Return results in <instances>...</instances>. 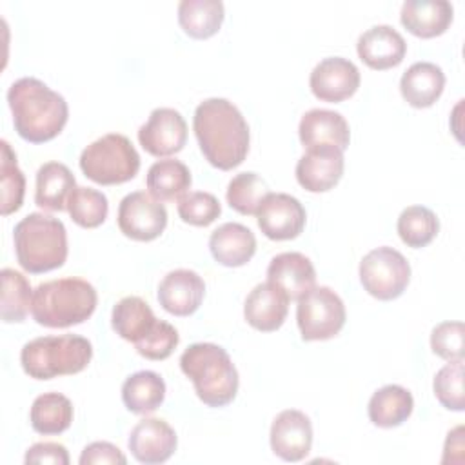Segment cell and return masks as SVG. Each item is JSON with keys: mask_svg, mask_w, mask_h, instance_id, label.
Here are the masks:
<instances>
[{"mask_svg": "<svg viewBox=\"0 0 465 465\" xmlns=\"http://www.w3.org/2000/svg\"><path fill=\"white\" fill-rule=\"evenodd\" d=\"M180 369L209 407H223L238 392V371L229 352L216 343L189 345L180 356Z\"/></svg>", "mask_w": 465, "mask_h": 465, "instance_id": "obj_3", "label": "cell"}, {"mask_svg": "<svg viewBox=\"0 0 465 465\" xmlns=\"http://www.w3.org/2000/svg\"><path fill=\"white\" fill-rule=\"evenodd\" d=\"M98 294L82 278H58L40 283L33 291L31 314L36 323L51 329H65L84 323L96 309Z\"/></svg>", "mask_w": 465, "mask_h": 465, "instance_id": "obj_4", "label": "cell"}, {"mask_svg": "<svg viewBox=\"0 0 465 465\" xmlns=\"http://www.w3.org/2000/svg\"><path fill=\"white\" fill-rule=\"evenodd\" d=\"M29 420L38 434H60L73 423V403L60 392H44L35 398Z\"/></svg>", "mask_w": 465, "mask_h": 465, "instance_id": "obj_31", "label": "cell"}, {"mask_svg": "<svg viewBox=\"0 0 465 465\" xmlns=\"http://www.w3.org/2000/svg\"><path fill=\"white\" fill-rule=\"evenodd\" d=\"M267 282L280 287L289 300H298L314 287L316 271L312 262L302 252H280L267 267Z\"/></svg>", "mask_w": 465, "mask_h": 465, "instance_id": "obj_21", "label": "cell"}, {"mask_svg": "<svg viewBox=\"0 0 465 465\" xmlns=\"http://www.w3.org/2000/svg\"><path fill=\"white\" fill-rule=\"evenodd\" d=\"M13 242L20 267L31 274L58 269L67 258L65 225L44 213L22 218L15 225Z\"/></svg>", "mask_w": 465, "mask_h": 465, "instance_id": "obj_5", "label": "cell"}, {"mask_svg": "<svg viewBox=\"0 0 465 465\" xmlns=\"http://www.w3.org/2000/svg\"><path fill=\"white\" fill-rule=\"evenodd\" d=\"M223 16L225 11L220 0H182L178 4V22L191 38L205 40L216 35Z\"/></svg>", "mask_w": 465, "mask_h": 465, "instance_id": "obj_30", "label": "cell"}, {"mask_svg": "<svg viewBox=\"0 0 465 465\" xmlns=\"http://www.w3.org/2000/svg\"><path fill=\"white\" fill-rule=\"evenodd\" d=\"M2 214L7 216L22 207L24 194H25V178L18 167L16 154L11 145L2 140Z\"/></svg>", "mask_w": 465, "mask_h": 465, "instance_id": "obj_36", "label": "cell"}, {"mask_svg": "<svg viewBox=\"0 0 465 465\" xmlns=\"http://www.w3.org/2000/svg\"><path fill=\"white\" fill-rule=\"evenodd\" d=\"M93 463L125 465L127 458L116 445H113L109 441H93L82 450L80 465H93Z\"/></svg>", "mask_w": 465, "mask_h": 465, "instance_id": "obj_41", "label": "cell"}, {"mask_svg": "<svg viewBox=\"0 0 465 465\" xmlns=\"http://www.w3.org/2000/svg\"><path fill=\"white\" fill-rule=\"evenodd\" d=\"M165 398V381L154 371H138L122 385V401L134 414L154 412Z\"/></svg>", "mask_w": 465, "mask_h": 465, "instance_id": "obj_29", "label": "cell"}, {"mask_svg": "<svg viewBox=\"0 0 465 465\" xmlns=\"http://www.w3.org/2000/svg\"><path fill=\"white\" fill-rule=\"evenodd\" d=\"M191 171L189 167L174 158H165L154 162L145 178L149 194L158 202L180 200L191 189Z\"/></svg>", "mask_w": 465, "mask_h": 465, "instance_id": "obj_27", "label": "cell"}, {"mask_svg": "<svg viewBox=\"0 0 465 465\" xmlns=\"http://www.w3.org/2000/svg\"><path fill=\"white\" fill-rule=\"evenodd\" d=\"M358 67L343 56H327L311 71L309 85L322 102L338 104L351 98L360 87Z\"/></svg>", "mask_w": 465, "mask_h": 465, "instance_id": "obj_13", "label": "cell"}, {"mask_svg": "<svg viewBox=\"0 0 465 465\" xmlns=\"http://www.w3.org/2000/svg\"><path fill=\"white\" fill-rule=\"evenodd\" d=\"M193 129L205 160L222 171L238 167L249 153V125L240 109L225 98L198 104Z\"/></svg>", "mask_w": 465, "mask_h": 465, "instance_id": "obj_1", "label": "cell"}, {"mask_svg": "<svg viewBox=\"0 0 465 465\" xmlns=\"http://www.w3.org/2000/svg\"><path fill=\"white\" fill-rule=\"evenodd\" d=\"M67 213L76 225L93 229L105 222L109 203L102 191L93 187H76L69 196Z\"/></svg>", "mask_w": 465, "mask_h": 465, "instance_id": "obj_34", "label": "cell"}, {"mask_svg": "<svg viewBox=\"0 0 465 465\" xmlns=\"http://www.w3.org/2000/svg\"><path fill=\"white\" fill-rule=\"evenodd\" d=\"M305 209L298 198L287 193H269L258 211L256 220L260 231L269 240H292L305 227Z\"/></svg>", "mask_w": 465, "mask_h": 465, "instance_id": "obj_11", "label": "cell"}, {"mask_svg": "<svg viewBox=\"0 0 465 465\" xmlns=\"http://www.w3.org/2000/svg\"><path fill=\"white\" fill-rule=\"evenodd\" d=\"M430 349L436 356L450 361L463 358V323L441 322L430 332Z\"/></svg>", "mask_w": 465, "mask_h": 465, "instance_id": "obj_40", "label": "cell"}, {"mask_svg": "<svg viewBox=\"0 0 465 465\" xmlns=\"http://www.w3.org/2000/svg\"><path fill=\"white\" fill-rule=\"evenodd\" d=\"M167 225V211L162 202L145 191H134L122 198L118 205L120 231L136 242L158 238Z\"/></svg>", "mask_w": 465, "mask_h": 465, "instance_id": "obj_10", "label": "cell"}, {"mask_svg": "<svg viewBox=\"0 0 465 465\" xmlns=\"http://www.w3.org/2000/svg\"><path fill=\"white\" fill-rule=\"evenodd\" d=\"M298 134L305 149L322 143H331L345 151L351 140L347 120L340 113L329 109L307 111L300 120Z\"/></svg>", "mask_w": 465, "mask_h": 465, "instance_id": "obj_22", "label": "cell"}, {"mask_svg": "<svg viewBox=\"0 0 465 465\" xmlns=\"http://www.w3.org/2000/svg\"><path fill=\"white\" fill-rule=\"evenodd\" d=\"M409 280L411 265L407 258L389 245L369 251L360 262V282L378 300L389 302L401 296Z\"/></svg>", "mask_w": 465, "mask_h": 465, "instance_id": "obj_9", "label": "cell"}, {"mask_svg": "<svg viewBox=\"0 0 465 465\" xmlns=\"http://www.w3.org/2000/svg\"><path fill=\"white\" fill-rule=\"evenodd\" d=\"M178 438L174 429L162 418L140 420L129 434L127 447L131 454L145 465L167 461L176 450Z\"/></svg>", "mask_w": 465, "mask_h": 465, "instance_id": "obj_16", "label": "cell"}, {"mask_svg": "<svg viewBox=\"0 0 465 465\" xmlns=\"http://www.w3.org/2000/svg\"><path fill=\"white\" fill-rule=\"evenodd\" d=\"M209 249L218 263L225 267H242L254 256L256 238L249 227L227 222L211 232Z\"/></svg>", "mask_w": 465, "mask_h": 465, "instance_id": "obj_23", "label": "cell"}, {"mask_svg": "<svg viewBox=\"0 0 465 465\" xmlns=\"http://www.w3.org/2000/svg\"><path fill=\"white\" fill-rule=\"evenodd\" d=\"M178 341H180L178 331L171 323L158 320L153 331L142 341L134 343V349L138 351L140 356L147 360H165L173 354Z\"/></svg>", "mask_w": 465, "mask_h": 465, "instance_id": "obj_39", "label": "cell"}, {"mask_svg": "<svg viewBox=\"0 0 465 465\" xmlns=\"http://www.w3.org/2000/svg\"><path fill=\"white\" fill-rule=\"evenodd\" d=\"M343 300L325 285L311 287L298 298L296 322L305 341L331 340L345 325Z\"/></svg>", "mask_w": 465, "mask_h": 465, "instance_id": "obj_8", "label": "cell"}, {"mask_svg": "<svg viewBox=\"0 0 465 465\" xmlns=\"http://www.w3.org/2000/svg\"><path fill=\"white\" fill-rule=\"evenodd\" d=\"M434 394L438 401L449 411H463L465 398H463V358L450 360L443 365L434 376Z\"/></svg>", "mask_w": 465, "mask_h": 465, "instance_id": "obj_37", "label": "cell"}, {"mask_svg": "<svg viewBox=\"0 0 465 465\" xmlns=\"http://www.w3.org/2000/svg\"><path fill=\"white\" fill-rule=\"evenodd\" d=\"M445 73L432 62L412 64L400 80V91L403 100L416 107H430L443 93Z\"/></svg>", "mask_w": 465, "mask_h": 465, "instance_id": "obj_24", "label": "cell"}, {"mask_svg": "<svg viewBox=\"0 0 465 465\" xmlns=\"http://www.w3.org/2000/svg\"><path fill=\"white\" fill-rule=\"evenodd\" d=\"M158 318L154 316L153 309L145 300L140 296H125L114 307L111 314V325L114 332L131 341H142L156 325Z\"/></svg>", "mask_w": 465, "mask_h": 465, "instance_id": "obj_28", "label": "cell"}, {"mask_svg": "<svg viewBox=\"0 0 465 465\" xmlns=\"http://www.w3.org/2000/svg\"><path fill=\"white\" fill-rule=\"evenodd\" d=\"M271 449L283 461L303 460L312 445V425L307 414L296 409L282 411L271 425Z\"/></svg>", "mask_w": 465, "mask_h": 465, "instance_id": "obj_15", "label": "cell"}, {"mask_svg": "<svg viewBox=\"0 0 465 465\" xmlns=\"http://www.w3.org/2000/svg\"><path fill=\"white\" fill-rule=\"evenodd\" d=\"M80 169L94 183L116 185L136 176L140 154L127 136L109 133L82 151Z\"/></svg>", "mask_w": 465, "mask_h": 465, "instance_id": "obj_7", "label": "cell"}, {"mask_svg": "<svg viewBox=\"0 0 465 465\" xmlns=\"http://www.w3.org/2000/svg\"><path fill=\"white\" fill-rule=\"evenodd\" d=\"M401 242L412 249L429 245L440 229L436 214L423 205H411L401 211L396 223Z\"/></svg>", "mask_w": 465, "mask_h": 465, "instance_id": "obj_33", "label": "cell"}, {"mask_svg": "<svg viewBox=\"0 0 465 465\" xmlns=\"http://www.w3.org/2000/svg\"><path fill=\"white\" fill-rule=\"evenodd\" d=\"M205 296L202 276L191 269H174L158 285L160 305L174 316H189L198 311Z\"/></svg>", "mask_w": 465, "mask_h": 465, "instance_id": "obj_17", "label": "cell"}, {"mask_svg": "<svg viewBox=\"0 0 465 465\" xmlns=\"http://www.w3.org/2000/svg\"><path fill=\"white\" fill-rule=\"evenodd\" d=\"M269 194L265 180L256 173L245 171L236 174L227 185V203L240 214H256L262 200Z\"/></svg>", "mask_w": 465, "mask_h": 465, "instance_id": "obj_35", "label": "cell"}, {"mask_svg": "<svg viewBox=\"0 0 465 465\" xmlns=\"http://www.w3.org/2000/svg\"><path fill=\"white\" fill-rule=\"evenodd\" d=\"M452 4L447 0H407L401 5V25L420 38L443 35L452 24Z\"/></svg>", "mask_w": 465, "mask_h": 465, "instance_id": "obj_20", "label": "cell"}, {"mask_svg": "<svg viewBox=\"0 0 465 465\" xmlns=\"http://www.w3.org/2000/svg\"><path fill=\"white\" fill-rule=\"evenodd\" d=\"M93 358V345L80 334L40 336L27 341L20 351V363L25 374L35 380L76 374Z\"/></svg>", "mask_w": 465, "mask_h": 465, "instance_id": "obj_6", "label": "cell"}, {"mask_svg": "<svg viewBox=\"0 0 465 465\" xmlns=\"http://www.w3.org/2000/svg\"><path fill=\"white\" fill-rule=\"evenodd\" d=\"M138 142L153 156L176 154L187 142V124L176 109L158 107L138 129Z\"/></svg>", "mask_w": 465, "mask_h": 465, "instance_id": "obj_12", "label": "cell"}, {"mask_svg": "<svg viewBox=\"0 0 465 465\" xmlns=\"http://www.w3.org/2000/svg\"><path fill=\"white\" fill-rule=\"evenodd\" d=\"M343 151L331 143L309 147L296 163V180L309 193L332 189L343 174Z\"/></svg>", "mask_w": 465, "mask_h": 465, "instance_id": "obj_14", "label": "cell"}, {"mask_svg": "<svg viewBox=\"0 0 465 465\" xmlns=\"http://www.w3.org/2000/svg\"><path fill=\"white\" fill-rule=\"evenodd\" d=\"M76 180L67 165L47 162L36 171L35 203L45 211H65Z\"/></svg>", "mask_w": 465, "mask_h": 465, "instance_id": "obj_25", "label": "cell"}, {"mask_svg": "<svg viewBox=\"0 0 465 465\" xmlns=\"http://www.w3.org/2000/svg\"><path fill=\"white\" fill-rule=\"evenodd\" d=\"M414 409L412 394L401 385H385L378 389L367 405L369 420L381 429H392L401 425Z\"/></svg>", "mask_w": 465, "mask_h": 465, "instance_id": "obj_26", "label": "cell"}, {"mask_svg": "<svg viewBox=\"0 0 465 465\" xmlns=\"http://www.w3.org/2000/svg\"><path fill=\"white\" fill-rule=\"evenodd\" d=\"M289 296L271 282L258 283L245 298L243 316L251 327L262 332L276 331L289 312Z\"/></svg>", "mask_w": 465, "mask_h": 465, "instance_id": "obj_19", "label": "cell"}, {"mask_svg": "<svg viewBox=\"0 0 465 465\" xmlns=\"http://www.w3.org/2000/svg\"><path fill=\"white\" fill-rule=\"evenodd\" d=\"M356 51L365 65L383 71L401 64L407 53V42L392 25L380 24L360 35Z\"/></svg>", "mask_w": 465, "mask_h": 465, "instance_id": "obj_18", "label": "cell"}, {"mask_svg": "<svg viewBox=\"0 0 465 465\" xmlns=\"http://www.w3.org/2000/svg\"><path fill=\"white\" fill-rule=\"evenodd\" d=\"M2 302L0 314L5 323H20L25 320L31 303H33V289L29 280L9 267H4L2 272Z\"/></svg>", "mask_w": 465, "mask_h": 465, "instance_id": "obj_32", "label": "cell"}, {"mask_svg": "<svg viewBox=\"0 0 465 465\" xmlns=\"http://www.w3.org/2000/svg\"><path fill=\"white\" fill-rule=\"evenodd\" d=\"M222 213L218 198L205 191H193L178 200V214L182 222L196 227H207Z\"/></svg>", "mask_w": 465, "mask_h": 465, "instance_id": "obj_38", "label": "cell"}, {"mask_svg": "<svg viewBox=\"0 0 465 465\" xmlns=\"http://www.w3.org/2000/svg\"><path fill=\"white\" fill-rule=\"evenodd\" d=\"M24 461L29 463H53V465H67L69 454L62 443L54 441H42L35 443L27 449Z\"/></svg>", "mask_w": 465, "mask_h": 465, "instance_id": "obj_42", "label": "cell"}, {"mask_svg": "<svg viewBox=\"0 0 465 465\" xmlns=\"http://www.w3.org/2000/svg\"><path fill=\"white\" fill-rule=\"evenodd\" d=\"M15 131L31 143H44L62 133L69 107L62 94L33 76L18 78L7 91Z\"/></svg>", "mask_w": 465, "mask_h": 465, "instance_id": "obj_2", "label": "cell"}]
</instances>
